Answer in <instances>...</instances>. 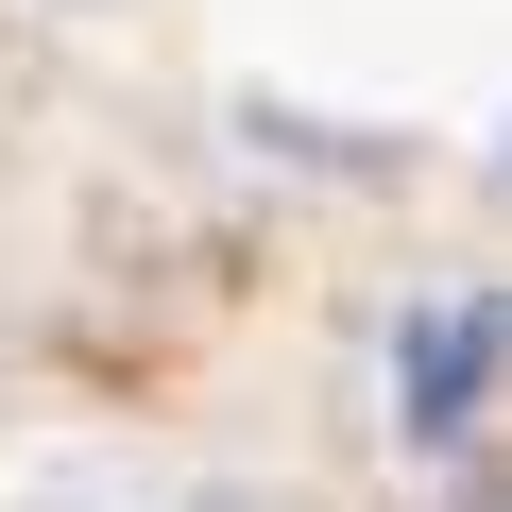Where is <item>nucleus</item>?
<instances>
[{"mask_svg":"<svg viewBox=\"0 0 512 512\" xmlns=\"http://www.w3.org/2000/svg\"><path fill=\"white\" fill-rule=\"evenodd\" d=\"M393 410H410V444H478V410H495V291H427L410 325H393Z\"/></svg>","mask_w":512,"mask_h":512,"instance_id":"f257e3e1","label":"nucleus"}]
</instances>
